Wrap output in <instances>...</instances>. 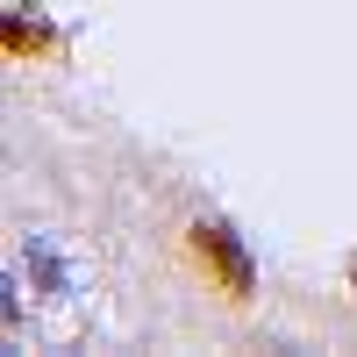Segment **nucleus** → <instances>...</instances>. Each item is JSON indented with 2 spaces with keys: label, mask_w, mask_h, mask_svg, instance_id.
Segmentation results:
<instances>
[{
  "label": "nucleus",
  "mask_w": 357,
  "mask_h": 357,
  "mask_svg": "<svg viewBox=\"0 0 357 357\" xmlns=\"http://www.w3.org/2000/svg\"><path fill=\"white\" fill-rule=\"evenodd\" d=\"M193 257H207V272L222 279L229 301H243V293H250V257H243V243H236L222 222H200V229H193Z\"/></svg>",
  "instance_id": "obj_1"
},
{
  "label": "nucleus",
  "mask_w": 357,
  "mask_h": 357,
  "mask_svg": "<svg viewBox=\"0 0 357 357\" xmlns=\"http://www.w3.org/2000/svg\"><path fill=\"white\" fill-rule=\"evenodd\" d=\"M8 50H15V57H22V50H50V36H43V22L15 8V15H8Z\"/></svg>",
  "instance_id": "obj_2"
}]
</instances>
